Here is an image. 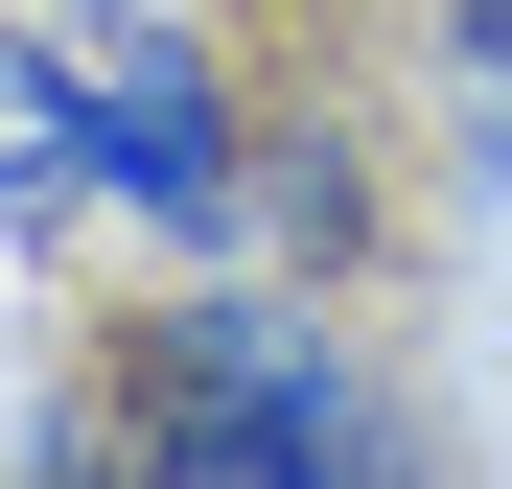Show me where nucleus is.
Returning a JSON list of instances; mask_svg holds the SVG:
<instances>
[{"label":"nucleus","mask_w":512,"mask_h":489,"mask_svg":"<svg viewBox=\"0 0 512 489\" xmlns=\"http://www.w3.org/2000/svg\"><path fill=\"white\" fill-rule=\"evenodd\" d=\"M117 489H419V420L326 280H187L117 326Z\"/></svg>","instance_id":"1"},{"label":"nucleus","mask_w":512,"mask_h":489,"mask_svg":"<svg viewBox=\"0 0 512 489\" xmlns=\"http://www.w3.org/2000/svg\"><path fill=\"white\" fill-rule=\"evenodd\" d=\"M47 117H70L94 233L233 257V210H256V94H233V47L187 24V0H47Z\"/></svg>","instance_id":"2"},{"label":"nucleus","mask_w":512,"mask_h":489,"mask_svg":"<svg viewBox=\"0 0 512 489\" xmlns=\"http://www.w3.org/2000/svg\"><path fill=\"white\" fill-rule=\"evenodd\" d=\"M233 233H256L280 280H350V257H373V163L326 140V117H256V210H233Z\"/></svg>","instance_id":"3"},{"label":"nucleus","mask_w":512,"mask_h":489,"mask_svg":"<svg viewBox=\"0 0 512 489\" xmlns=\"http://www.w3.org/2000/svg\"><path fill=\"white\" fill-rule=\"evenodd\" d=\"M419 117L466 187H512V0H419Z\"/></svg>","instance_id":"4"},{"label":"nucleus","mask_w":512,"mask_h":489,"mask_svg":"<svg viewBox=\"0 0 512 489\" xmlns=\"http://www.w3.org/2000/svg\"><path fill=\"white\" fill-rule=\"evenodd\" d=\"M0 233H94V187H70V117H47V24H0Z\"/></svg>","instance_id":"5"}]
</instances>
